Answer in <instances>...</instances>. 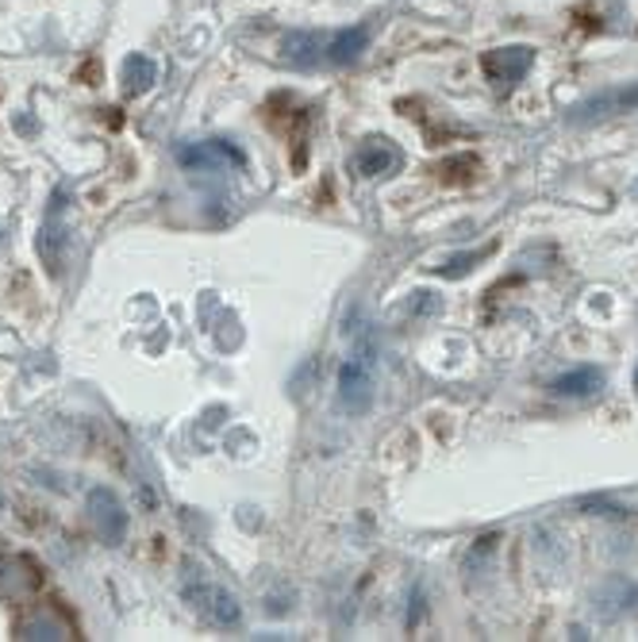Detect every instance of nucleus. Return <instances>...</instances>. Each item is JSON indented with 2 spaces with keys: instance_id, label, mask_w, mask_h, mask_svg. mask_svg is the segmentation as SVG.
Here are the masks:
<instances>
[{
  "instance_id": "nucleus-1",
  "label": "nucleus",
  "mask_w": 638,
  "mask_h": 642,
  "mask_svg": "<svg viewBox=\"0 0 638 642\" xmlns=\"http://www.w3.org/2000/svg\"><path fill=\"white\" fill-rule=\"evenodd\" d=\"M373 343H366L355 350V354L342 362L339 370V404L347 408L350 415H366L369 404H373V393H377V378H373Z\"/></svg>"
},
{
  "instance_id": "nucleus-2",
  "label": "nucleus",
  "mask_w": 638,
  "mask_h": 642,
  "mask_svg": "<svg viewBox=\"0 0 638 642\" xmlns=\"http://www.w3.org/2000/svg\"><path fill=\"white\" fill-rule=\"evenodd\" d=\"M535 66V50L531 47H500V50H489L485 54V73H489V81L497 89H516L519 81L531 73Z\"/></svg>"
},
{
  "instance_id": "nucleus-3",
  "label": "nucleus",
  "mask_w": 638,
  "mask_h": 642,
  "mask_svg": "<svg viewBox=\"0 0 638 642\" xmlns=\"http://www.w3.org/2000/svg\"><path fill=\"white\" fill-rule=\"evenodd\" d=\"M400 162H405L400 147L385 136H369L362 139V147L355 150V170L362 173V178H392V173L400 170Z\"/></svg>"
},
{
  "instance_id": "nucleus-4",
  "label": "nucleus",
  "mask_w": 638,
  "mask_h": 642,
  "mask_svg": "<svg viewBox=\"0 0 638 642\" xmlns=\"http://www.w3.org/2000/svg\"><path fill=\"white\" fill-rule=\"evenodd\" d=\"M185 596H189L192 608H197L200 615H208V620H212L216 628H239L242 608H239V600L228 593V589H220V585H197V589H185Z\"/></svg>"
},
{
  "instance_id": "nucleus-5",
  "label": "nucleus",
  "mask_w": 638,
  "mask_h": 642,
  "mask_svg": "<svg viewBox=\"0 0 638 642\" xmlns=\"http://www.w3.org/2000/svg\"><path fill=\"white\" fill-rule=\"evenodd\" d=\"M89 515H92V528L100 531L104 543H120V539L128 535V512H123L120 496H116L112 489H92Z\"/></svg>"
},
{
  "instance_id": "nucleus-6",
  "label": "nucleus",
  "mask_w": 638,
  "mask_h": 642,
  "mask_svg": "<svg viewBox=\"0 0 638 642\" xmlns=\"http://www.w3.org/2000/svg\"><path fill=\"white\" fill-rule=\"evenodd\" d=\"M638 108V81L624 89H608V93H596L581 104L569 108V120L574 123H589V120H604V116H619V112H631Z\"/></svg>"
},
{
  "instance_id": "nucleus-7",
  "label": "nucleus",
  "mask_w": 638,
  "mask_h": 642,
  "mask_svg": "<svg viewBox=\"0 0 638 642\" xmlns=\"http://www.w3.org/2000/svg\"><path fill=\"white\" fill-rule=\"evenodd\" d=\"M592 608L600 620H624V615L638 612V585L627 578H608L592 593Z\"/></svg>"
},
{
  "instance_id": "nucleus-8",
  "label": "nucleus",
  "mask_w": 638,
  "mask_h": 642,
  "mask_svg": "<svg viewBox=\"0 0 638 642\" xmlns=\"http://www.w3.org/2000/svg\"><path fill=\"white\" fill-rule=\"evenodd\" d=\"M178 162L185 170H223V165H242V150H235L223 139H208V143H185L178 150Z\"/></svg>"
},
{
  "instance_id": "nucleus-9",
  "label": "nucleus",
  "mask_w": 638,
  "mask_h": 642,
  "mask_svg": "<svg viewBox=\"0 0 638 642\" xmlns=\"http://www.w3.org/2000/svg\"><path fill=\"white\" fill-rule=\"evenodd\" d=\"M604 389V373L596 365H581V370H569L561 378L550 381V393L554 397H566V400H585L596 397Z\"/></svg>"
},
{
  "instance_id": "nucleus-10",
  "label": "nucleus",
  "mask_w": 638,
  "mask_h": 642,
  "mask_svg": "<svg viewBox=\"0 0 638 642\" xmlns=\"http://www.w3.org/2000/svg\"><path fill=\"white\" fill-rule=\"evenodd\" d=\"M366 47H369V31L366 28L335 31L331 39H323V62L327 66H347V62H355Z\"/></svg>"
},
{
  "instance_id": "nucleus-11",
  "label": "nucleus",
  "mask_w": 638,
  "mask_h": 642,
  "mask_svg": "<svg viewBox=\"0 0 638 642\" xmlns=\"http://www.w3.org/2000/svg\"><path fill=\"white\" fill-rule=\"evenodd\" d=\"M285 58L300 70H312V66L323 62V39L312 36V31H292L285 39Z\"/></svg>"
},
{
  "instance_id": "nucleus-12",
  "label": "nucleus",
  "mask_w": 638,
  "mask_h": 642,
  "mask_svg": "<svg viewBox=\"0 0 638 642\" xmlns=\"http://www.w3.org/2000/svg\"><path fill=\"white\" fill-rule=\"evenodd\" d=\"M58 212H62V204L54 200V208H50L43 231H39V250L47 254V262H50V270H54V273H58V262H62V247H66V231H62V223H58Z\"/></svg>"
},
{
  "instance_id": "nucleus-13",
  "label": "nucleus",
  "mask_w": 638,
  "mask_h": 642,
  "mask_svg": "<svg viewBox=\"0 0 638 642\" xmlns=\"http://www.w3.org/2000/svg\"><path fill=\"white\" fill-rule=\"evenodd\" d=\"M154 81H158V66L150 62L147 54H131L128 62H123V89H128V93H147Z\"/></svg>"
},
{
  "instance_id": "nucleus-14",
  "label": "nucleus",
  "mask_w": 638,
  "mask_h": 642,
  "mask_svg": "<svg viewBox=\"0 0 638 642\" xmlns=\"http://www.w3.org/2000/svg\"><path fill=\"white\" fill-rule=\"evenodd\" d=\"M485 254H489V247H485V250H477V254H458V258H450L447 265H439V273H447V278H461V273L469 270V262L477 265V262H481Z\"/></svg>"
},
{
  "instance_id": "nucleus-15",
  "label": "nucleus",
  "mask_w": 638,
  "mask_h": 642,
  "mask_svg": "<svg viewBox=\"0 0 638 642\" xmlns=\"http://www.w3.org/2000/svg\"><path fill=\"white\" fill-rule=\"evenodd\" d=\"M631 197H635V200H638V185H635V189H631Z\"/></svg>"
},
{
  "instance_id": "nucleus-16",
  "label": "nucleus",
  "mask_w": 638,
  "mask_h": 642,
  "mask_svg": "<svg viewBox=\"0 0 638 642\" xmlns=\"http://www.w3.org/2000/svg\"><path fill=\"white\" fill-rule=\"evenodd\" d=\"M635 389H638V370H635Z\"/></svg>"
}]
</instances>
